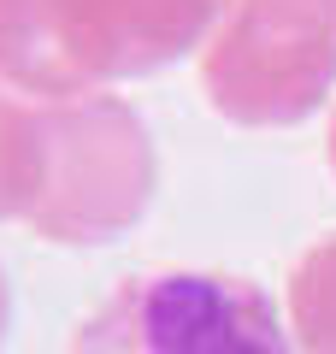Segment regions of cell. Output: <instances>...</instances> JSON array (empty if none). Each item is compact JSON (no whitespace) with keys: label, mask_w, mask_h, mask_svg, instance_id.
Instances as JSON below:
<instances>
[{"label":"cell","mask_w":336,"mask_h":354,"mask_svg":"<svg viewBox=\"0 0 336 354\" xmlns=\"http://www.w3.org/2000/svg\"><path fill=\"white\" fill-rule=\"evenodd\" d=\"M71 354H295L260 290L236 278L165 272L112 295Z\"/></svg>","instance_id":"1"}]
</instances>
